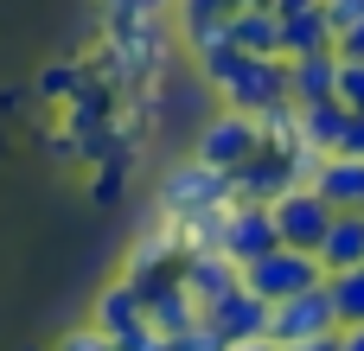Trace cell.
<instances>
[{
    "label": "cell",
    "instance_id": "cell-5",
    "mask_svg": "<svg viewBox=\"0 0 364 351\" xmlns=\"http://www.w3.org/2000/svg\"><path fill=\"white\" fill-rule=\"evenodd\" d=\"M282 230H275V205H256V198H237L224 211V230H218V249L230 262H256L262 249H275Z\"/></svg>",
    "mask_w": 364,
    "mask_h": 351
},
{
    "label": "cell",
    "instance_id": "cell-6",
    "mask_svg": "<svg viewBox=\"0 0 364 351\" xmlns=\"http://www.w3.org/2000/svg\"><path fill=\"white\" fill-rule=\"evenodd\" d=\"M256 147H262V115H243V109H224V115L198 134V160H205V166H224V173H237Z\"/></svg>",
    "mask_w": 364,
    "mask_h": 351
},
{
    "label": "cell",
    "instance_id": "cell-23",
    "mask_svg": "<svg viewBox=\"0 0 364 351\" xmlns=\"http://www.w3.org/2000/svg\"><path fill=\"white\" fill-rule=\"evenodd\" d=\"M333 51H339V58H364V6H358V19L339 32V45H333Z\"/></svg>",
    "mask_w": 364,
    "mask_h": 351
},
{
    "label": "cell",
    "instance_id": "cell-16",
    "mask_svg": "<svg viewBox=\"0 0 364 351\" xmlns=\"http://www.w3.org/2000/svg\"><path fill=\"white\" fill-rule=\"evenodd\" d=\"M147 320H154L166 339H179V333H192V326L205 320V307L186 294V281H173V288H160V294L147 301Z\"/></svg>",
    "mask_w": 364,
    "mask_h": 351
},
{
    "label": "cell",
    "instance_id": "cell-1",
    "mask_svg": "<svg viewBox=\"0 0 364 351\" xmlns=\"http://www.w3.org/2000/svg\"><path fill=\"white\" fill-rule=\"evenodd\" d=\"M205 77L224 96V109H243V115L288 102V58H256V51L218 45V51H205Z\"/></svg>",
    "mask_w": 364,
    "mask_h": 351
},
{
    "label": "cell",
    "instance_id": "cell-27",
    "mask_svg": "<svg viewBox=\"0 0 364 351\" xmlns=\"http://www.w3.org/2000/svg\"><path fill=\"white\" fill-rule=\"evenodd\" d=\"M224 351H282L275 339H237V345H224Z\"/></svg>",
    "mask_w": 364,
    "mask_h": 351
},
{
    "label": "cell",
    "instance_id": "cell-12",
    "mask_svg": "<svg viewBox=\"0 0 364 351\" xmlns=\"http://www.w3.org/2000/svg\"><path fill=\"white\" fill-rule=\"evenodd\" d=\"M230 45L237 51H256V58H282V13L269 0H250L230 13Z\"/></svg>",
    "mask_w": 364,
    "mask_h": 351
},
{
    "label": "cell",
    "instance_id": "cell-3",
    "mask_svg": "<svg viewBox=\"0 0 364 351\" xmlns=\"http://www.w3.org/2000/svg\"><path fill=\"white\" fill-rule=\"evenodd\" d=\"M320 281H326V269H320L314 249H288V243H275V249H262L256 262H243V288L262 294L269 307L288 301V294H301V288H320Z\"/></svg>",
    "mask_w": 364,
    "mask_h": 351
},
{
    "label": "cell",
    "instance_id": "cell-14",
    "mask_svg": "<svg viewBox=\"0 0 364 351\" xmlns=\"http://www.w3.org/2000/svg\"><path fill=\"white\" fill-rule=\"evenodd\" d=\"M294 109H301V102H294ZM339 134H346V102H339V96L301 109V153H339Z\"/></svg>",
    "mask_w": 364,
    "mask_h": 351
},
{
    "label": "cell",
    "instance_id": "cell-21",
    "mask_svg": "<svg viewBox=\"0 0 364 351\" xmlns=\"http://www.w3.org/2000/svg\"><path fill=\"white\" fill-rule=\"evenodd\" d=\"M173 351H224V339H218V326H205V320H198L192 333H179V339H173Z\"/></svg>",
    "mask_w": 364,
    "mask_h": 351
},
{
    "label": "cell",
    "instance_id": "cell-11",
    "mask_svg": "<svg viewBox=\"0 0 364 351\" xmlns=\"http://www.w3.org/2000/svg\"><path fill=\"white\" fill-rule=\"evenodd\" d=\"M339 96V51H301L288 58V102H326Z\"/></svg>",
    "mask_w": 364,
    "mask_h": 351
},
{
    "label": "cell",
    "instance_id": "cell-13",
    "mask_svg": "<svg viewBox=\"0 0 364 351\" xmlns=\"http://www.w3.org/2000/svg\"><path fill=\"white\" fill-rule=\"evenodd\" d=\"M320 269L339 275V269H364V211H333V230L320 237Z\"/></svg>",
    "mask_w": 364,
    "mask_h": 351
},
{
    "label": "cell",
    "instance_id": "cell-4",
    "mask_svg": "<svg viewBox=\"0 0 364 351\" xmlns=\"http://www.w3.org/2000/svg\"><path fill=\"white\" fill-rule=\"evenodd\" d=\"M333 333H339V307H333L326 281H320V288H301V294H288V301H275V313H269V339H275V345L333 339Z\"/></svg>",
    "mask_w": 364,
    "mask_h": 351
},
{
    "label": "cell",
    "instance_id": "cell-22",
    "mask_svg": "<svg viewBox=\"0 0 364 351\" xmlns=\"http://www.w3.org/2000/svg\"><path fill=\"white\" fill-rule=\"evenodd\" d=\"M339 153H358V160H364V109H346V134H339Z\"/></svg>",
    "mask_w": 364,
    "mask_h": 351
},
{
    "label": "cell",
    "instance_id": "cell-8",
    "mask_svg": "<svg viewBox=\"0 0 364 351\" xmlns=\"http://www.w3.org/2000/svg\"><path fill=\"white\" fill-rule=\"evenodd\" d=\"M269 301L262 294H250V288H230L224 301H211L205 307V326H218V339L224 345H237V339H269Z\"/></svg>",
    "mask_w": 364,
    "mask_h": 351
},
{
    "label": "cell",
    "instance_id": "cell-26",
    "mask_svg": "<svg viewBox=\"0 0 364 351\" xmlns=\"http://www.w3.org/2000/svg\"><path fill=\"white\" fill-rule=\"evenodd\" d=\"M282 351H339V333L333 339H301V345H282Z\"/></svg>",
    "mask_w": 364,
    "mask_h": 351
},
{
    "label": "cell",
    "instance_id": "cell-17",
    "mask_svg": "<svg viewBox=\"0 0 364 351\" xmlns=\"http://www.w3.org/2000/svg\"><path fill=\"white\" fill-rule=\"evenodd\" d=\"M326 294H333V307H339V326H364V269L326 275Z\"/></svg>",
    "mask_w": 364,
    "mask_h": 351
},
{
    "label": "cell",
    "instance_id": "cell-18",
    "mask_svg": "<svg viewBox=\"0 0 364 351\" xmlns=\"http://www.w3.org/2000/svg\"><path fill=\"white\" fill-rule=\"evenodd\" d=\"M51 351H115V339H109V333L90 320V326H70V333H64V339H58Z\"/></svg>",
    "mask_w": 364,
    "mask_h": 351
},
{
    "label": "cell",
    "instance_id": "cell-9",
    "mask_svg": "<svg viewBox=\"0 0 364 351\" xmlns=\"http://www.w3.org/2000/svg\"><path fill=\"white\" fill-rule=\"evenodd\" d=\"M179 281H186V294H192L198 307H211V301H224L230 288H243V262H230L224 249H186Z\"/></svg>",
    "mask_w": 364,
    "mask_h": 351
},
{
    "label": "cell",
    "instance_id": "cell-10",
    "mask_svg": "<svg viewBox=\"0 0 364 351\" xmlns=\"http://www.w3.org/2000/svg\"><path fill=\"white\" fill-rule=\"evenodd\" d=\"M333 211H364V160L358 153H314V179H307Z\"/></svg>",
    "mask_w": 364,
    "mask_h": 351
},
{
    "label": "cell",
    "instance_id": "cell-25",
    "mask_svg": "<svg viewBox=\"0 0 364 351\" xmlns=\"http://www.w3.org/2000/svg\"><path fill=\"white\" fill-rule=\"evenodd\" d=\"M339 351H364V326H339Z\"/></svg>",
    "mask_w": 364,
    "mask_h": 351
},
{
    "label": "cell",
    "instance_id": "cell-24",
    "mask_svg": "<svg viewBox=\"0 0 364 351\" xmlns=\"http://www.w3.org/2000/svg\"><path fill=\"white\" fill-rule=\"evenodd\" d=\"M122 179H128V166L115 160V166H109V173L96 179V198H122Z\"/></svg>",
    "mask_w": 364,
    "mask_h": 351
},
{
    "label": "cell",
    "instance_id": "cell-2",
    "mask_svg": "<svg viewBox=\"0 0 364 351\" xmlns=\"http://www.w3.org/2000/svg\"><path fill=\"white\" fill-rule=\"evenodd\" d=\"M224 205H237V179L224 166H205V160H186L160 179V224L173 230H192L205 217H218Z\"/></svg>",
    "mask_w": 364,
    "mask_h": 351
},
{
    "label": "cell",
    "instance_id": "cell-7",
    "mask_svg": "<svg viewBox=\"0 0 364 351\" xmlns=\"http://www.w3.org/2000/svg\"><path fill=\"white\" fill-rule=\"evenodd\" d=\"M275 230L288 249H320V237L333 230V205L314 192V185H294L275 198Z\"/></svg>",
    "mask_w": 364,
    "mask_h": 351
},
{
    "label": "cell",
    "instance_id": "cell-20",
    "mask_svg": "<svg viewBox=\"0 0 364 351\" xmlns=\"http://www.w3.org/2000/svg\"><path fill=\"white\" fill-rule=\"evenodd\" d=\"M115 351H173V339H166V333L147 320V326H134L128 339H115Z\"/></svg>",
    "mask_w": 364,
    "mask_h": 351
},
{
    "label": "cell",
    "instance_id": "cell-15",
    "mask_svg": "<svg viewBox=\"0 0 364 351\" xmlns=\"http://www.w3.org/2000/svg\"><path fill=\"white\" fill-rule=\"evenodd\" d=\"M96 326H102L109 339H128L134 326H147V301H141L128 281H115V288L96 294Z\"/></svg>",
    "mask_w": 364,
    "mask_h": 351
},
{
    "label": "cell",
    "instance_id": "cell-19",
    "mask_svg": "<svg viewBox=\"0 0 364 351\" xmlns=\"http://www.w3.org/2000/svg\"><path fill=\"white\" fill-rule=\"evenodd\" d=\"M339 102L364 109V58H339Z\"/></svg>",
    "mask_w": 364,
    "mask_h": 351
}]
</instances>
